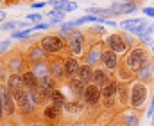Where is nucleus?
<instances>
[{
	"mask_svg": "<svg viewBox=\"0 0 154 126\" xmlns=\"http://www.w3.org/2000/svg\"><path fill=\"white\" fill-rule=\"evenodd\" d=\"M147 97H149V85L142 83V81H131L129 88V108L143 112L145 105H147Z\"/></svg>",
	"mask_w": 154,
	"mask_h": 126,
	"instance_id": "nucleus-6",
	"label": "nucleus"
},
{
	"mask_svg": "<svg viewBox=\"0 0 154 126\" xmlns=\"http://www.w3.org/2000/svg\"><path fill=\"white\" fill-rule=\"evenodd\" d=\"M116 121L122 123L125 126H140V121H142V112L138 110H133V108H127L120 114H116Z\"/></svg>",
	"mask_w": 154,
	"mask_h": 126,
	"instance_id": "nucleus-16",
	"label": "nucleus"
},
{
	"mask_svg": "<svg viewBox=\"0 0 154 126\" xmlns=\"http://www.w3.org/2000/svg\"><path fill=\"white\" fill-rule=\"evenodd\" d=\"M109 126H125V124H122V123H118V121L115 119V121H113V123H111Z\"/></svg>",
	"mask_w": 154,
	"mask_h": 126,
	"instance_id": "nucleus-41",
	"label": "nucleus"
},
{
	"mask_svg": "<svg viewBox=\"0 0 154 126\" xmlns=\"http://www.w3.org/2000/svg\"><path fill=\"white\" fill-rule=\"evenodd\" d=\"M129 88L131 83H125V81H120L118 85V92H116V114L124 112L129 108Z\"/></svg>",
	"mask_w": 154,
	"mask_h": 126,
	"instance_id": "nucleus-15",
	"label": "nucleus"
},
{
	"mask_svg": "<svg viewBox=\"0 0 154 126\" xmlns=\"http://www.w3.org/2000/svg\"><path fill=\"white\" fill-rule=\"evenodd\" d=\"M7 78H9V70H7V67L4 65V61L0 60V83H5Z\"/></svg>",
	"mask_w": 154,
	"mask_h": 126,
	"instance_id": "nucleus-32",
	"label": "nucleus"
},
{
	"mask_svg": "<svg viewBox=\"0 0 154 126\" xmlns=\"http://www.w3.org/2000/svg\"><path fill=\"white\" fill-rule=\"evenodd\" d=\"M38 42L50 58H63L65 60V58L70 56L66 38L59 33H45V34L39 36Z\"/></svg>",
	"mask_w": 154,
	"mask_h": 126,
	"instance_id": "nucleus-2",
	"label": "nucleus"
},
{
	"mask_svg": "<svg viewBox=\"0 0 154 126\" xmlns=\"http://www.w3.org/2000/svg\"><path fill=\"white\" fill-rule=\"evenodd\" d=\"M104 45L108 49H111L113 52H116L120 58L133 47L136 45V40H133L127 33H111V34H106L104 36Z\"/></svg>",
	"mask_w": 154,
	"mask_h": 126,
	"instance_id": "nucleus-4",
	"label": "nucleus"
},
{
	"mask_svg": "<svg viewBox=\"0 0 154 126\" xmlns=\"http://www.w3.org/2000/svg\"><path fill=\"white\" fill-rule=\"evenodd\" d=\"M149 61H151V54H149L147 47L142 45V43L133 45V47L120 58V67H118V70L115 72L116 79H118V81H125V83L134 81L138 70H140L143 65H147Z\"/></svg>",
	"mask_w": 154,
	"mask_h": 126,
	"instance_id": "nucleus-1",
	"label": "nucleus"
},
{
	"mask_svg": "<svg viewBox=\"0 0 154 126\" xmlns=\"http://www.w3.org/2000/svg\"><path fill=\"white\" fill-rule=\"evenodd\" d=\"M48 27H52L48 22H41V24H34V25H32V31H45V29H48Z\"/></svg>",
	"mask_w": 154,
	"mask_h": 126,
	"instance_id": "nucleus-35",
	"label": "nucleus"
},
{
	"mask_svg": "<svg viewBox=\"0 0 154 126\" xmlns=\"http://www.w3.org/2000/svg\"><path fill=\"white\" fill-rule=\"evenodd\" d=\"M0 31H4V33H14V31H18V20H7V22H4L2 25H0Z\"/></svg>",
	"mask_w": 154,
	"mask_h": 126,
	"instance_id": "nucleus-29",
	"label": "nucleus"
},
{
	"mask_svg": "<svg viewBox=\"0 0 154 126\" xmlns=\"http://www.w3.org/2000/svg\"><path fill=\"white\" fill-rule=\"evenodd\" d=\"M43 16H47V15H41V13H31V15H27V16H25V20H29V22H36V24H41V22H43Z\"/></svg>",
	"mask_w": 154,
	"mask_h": 126,
	"instance_id": "nucleus-31",
	"label": "nucleus"
},
{
	"mask_svg": "<svg viewBox=\"0 0 154 126\" xmlns=\"http://www.w3.org/2000/svg\"><path fill=\"white\" fill-rule=\"evenodd\" d=\"M48 69H50V76L59 85L66 83V72H65V61H63V58H50L48 60Z\"/></svg>",
	"mask_w": 154,
	"mask_h": 126,
	"instance_id": "nucleus-14",
	"label": "nucleus"
},
{
	"mask_svg": "<svg viewBox=\"0 0 154 126\" xmlns=\"http://www.w3.org/2000/svg\"><path fill=\"white\" fill-rule=\"evenodd\" d=\"M7 5H9L7 0H0V9H2V7H7Z\"/></svg>",
	"mask_w": 154,
	"mask_h": 126,
	"instance_id": "nucleus-39",
	"label": "nucleus"
},
{
	"mask_svg": "<svg viewBox=\"0 0 154 126\" xmlns=\"http://www.w3.org/2000/svg\"><path fill=\"white\" fill-rule=\"evenodd\" d=\"M102 49H104V42L93 43V45H91V47L86 50V54L82 56L81 63H86V65H90V67H93V69L100 67V60H102Z\"/></svg>",
	"mask_w": 154,
	"mask_h": 126,
	"instance_id": "nucleus-11",
	"label": "nucleus"
},
{
	"mask_svg": "<svg viewBox=\"0 0 154 126\" xmlns=\"http://www.w3.org/2000/svg\"><path fill=\"white\" fill-rule=\"evenodd\" d=\"M152 76H154V69H152V58H151V61H149L147 65H143V67L138 70L136 81H142V83L149 85L151 81H152Z\"/></svg>",
	"mask_w": 154,
	"mask_h": 126,
	"instance_id": "nucleus-19",
	"label": "nucleus"
},
{
	"mask_svg": "<svg viewBox=\"0 0 154 126\" xmlns=\"http://www.w3.org/2000/svg\"><path fill=\"white\" fill-rule=\"evenodd\" d=\"M0 60L7 67L9 74H23L25 70H29V61H27L25 52H23V49L20 45L11 47Z\"/></svg>",
	"mask_w": 154,
	"mask_h": 126,
	"instance_id": "nucleus-3",
	"label": "nucleus"
},
{
	"mask_svg": "<svg viewBox=\"0 0 154 126\" xmlns=\"http://www.w3.org/2000/svg\"><path fill=\"white\" fill-rule=\"evenodd\" d=\"M47 5V2H31V7L32 9H41V7H45Z\"/></svg>",
	"mask_w": 154,
	"mask_h": 126,
	"instance_id": "nucleus-36",
	"label": "nucleus"
},
{
	"mask_svg": "<svg viewBox=\"0 0 154 126\" xmlns=\"http://www.w3.org/2000/svg\"><path fill=\"white\" fill-rule=\"evenodd\" d=\"M75 9H77V2H72V0H70V2L61 9V11H63V13H74Z\"/></svg>",
	"mask_w": 154,
	"mask_h": 126,
	"instance_id": "nucleus-34",
	"label": "nucleus"
},
{
	"mask_svg": "<svg viewBox=\"0 0 154 126\" xmlns=\"http://www.w3.org/2000/svg\"><path fill=\"white\" fill-rule=\"evenodd\" d=\"M86 13L93 15V16H99V18H104V20H111L113 16H116L109 7H88Z\"/></svg>",
	"mask_w": 154,
	"mask_h": 126,
	"instance_id": "nucleus-21",
	"label": "nucleus"
},
{
	"mask_svg": "<svg viewBox=\"0 0 154 126\" xmlns=\"http://www.w3.org/2000/svg\"><path fill=\"white\" fill-rule=\"evenodd\" d=\"M5 86H7V90H9L13 95H14L16 92H20V90H23L25 85H23L22 74H9V78H7V81H5Z\"/></svg>",
	"mask_w": 154,
	"mask_h": 126,
	"instance_id": "nucleus-18",
	"label": "nucleus"
},
{
	"mask_svg": "<svg viewBox=\"0 0 154 126\" xmlns=\"http://www.w3.org/2000/svg\"><path fill=\"white\" fill-rule=\"evenodd\" d=\"M86 86L88 85L84 83V81H81L79 78H72V79H68L65 85H61V90L65 92L66 99H81V101H84Z\"/></svg>",
	"mask_w": 154,
	"mask_h": 126,
	"instance_id": "nucleus-8",
	"label": "nucleus"
},
{
	"mask_svg": "<svg viewBox=\"0 0 154 126\" xmlns=\"http://www.w3.org/2000/svg\"><path fill=\"white\" fill-rule=\"evenodd\" d=\"M113 74L109 72V70H106L104 67H97L95 70H93V83L97 85V86H104V85L109 81V78H111Z\"/></svg>",
	"mask_w": 154,
	"mask_h": 126,
	"instance_id": "nucleus-20",
	"label": "nucleus"
},
{
	"mask_svg": "<svg viewBox=\"0 0 154 126\" xmlns=\"http://www.w3.org/2000/svg\"><path fill=\"white\" fill-rule=\"evenodd\" d=\"M11 47H13L11 38H9V40H2V42H0V58H2V56H4V54H5Z\"/></svg>",
	"mask_w": 154,
	"mask_h": 126,
	"instance_id": "nucleus-33",
	"label": "nucleus"
},
{
	"mask_svg": "<svg viewBox=\"0 0 154 126\" xmlns=\"http://www.w3.org/2000/svg\"><path fill=\"white\" fill-rule=\"evenodd\" d=\"M47 16H48V24L54 27V25H61L63 24V20L66 18V13L59 11V9H50Z\"/></svg>",
	"mask_w": 154,
	"mask_h": 126,
	"instance_id": "nucleus-25",
	"label": "nucleus"
},
{
	"mask_svg": "<svg viewBox=\"0 0 154 126\" xmlns=\"http://www.w3.org/2000/svg\"><path fill=\"white\" fill-rule=\"evenodd\" d=\"M140 2L142 0H120V2H113L109 5V9L115 13L116 16H124V15H129V13L138 11Z\"/></svg>",
	"mask_w": 154,
	"mask_h": 126,
	"instance_id": "nucleus-13",
	"label": "nucleus"
},
{
	"mask_svg": "<svg viewBox=\"0 0 154 126\" xmlns=\"http://www.w3.org/2000/svg\"><path fill=\"white\" fill-rule=\"evenodd\" d=\"M22 78H23V85H25V88H27V90H32V88L39 86V79L32 74V70H31V69H29V70H25V72L22 74Z\"/></svg>",
	"mask_w": 154,
	"mask_h": 126,
	"instance_id": "nucleus-26",
	"label": "nucleus"
},
{
	"mask_svg": "<svg viewBox=\"0 0 154 126\" xmlns=\"http://www.w3.org/2000/svg\"><path fill=\"white\" fill-rule=\"evenodd\" d=\"M50 103H52L54 106H57V108H63V106H65V103H66V95H65V92L61 90V86L56 88L54 92H50Z\"/></svg>",
	"mask_w": 154,
	"mask_h": 126,
	"instance_id": "nucleus-24",
	"label": "nucleus"
},
{
	"mask_svg": "<svg viewBox=\"0 0 154 126\" xmlns=\"http://www.w3.org/2000/svg\"><path fill=\"white\" fill-rule=\"evenodd\" d=\"M22 49L25 52V58H27L29 65L31 63H39V61H48L50 60V56L43 50V47L39 45V42H34V43H31V45H27V47H22Z\"/></svg>",
	"mask_w": 154,
	"mask_h": 126,
	"instance_id": "nucleus-10",
	"label": "nucleus"
},
{
	"mask_svg": "<svg viewBox=\"0 0 154 126\" xmlns=\"http://www.w3.org/2000/svg\"><path fill=\"white\" fill-rule=\"evenodd\" d=\"M68 2H70V0H48V2H47V5H50L52 9H59V11H61Z\"/></svg>",
	"mask_w": 154,
	"mask_h": 126,
	"instance_id": "nucleus-30",
	"label": "nucleus"
},
{
	"mask_svg": "<svg viewBox=\"0 0 154 126\" xmlns=\"http://www.w3.org/2000/svg\"><path fill=\"white\" fill-rule=\"evenodd\" d=\"M7 2H9V5H16L18 2H23V0H7Z\"/></svg>",
	"mask_w": 154,
	"mask_h": 126,
	"instance_id": "nucleus-40",
	"label": "nucleus"
},
{
	"mask_svg": "<svg viewBox=\"0 0 154 126\" xmlns=\"http://www.w3.org/2000/svg\"><path fill=\"white\" fill-rule=\"evenodd\" d=\"M39 86H41V88H45L47 92H54V90H56V88H59L61 85H59L54 78H52V76H50V74H48V76H43V78L39 79Z\"/></svg>",
	"mask_w": 154,
	"mask_h": 126,
	"instance_id": "nucleus-27",
	"label": "nucleus"
},
{
	"mask_svg": "<svg viewBox=\"0 0 154 126\" xmlns=\"http://www.w3.org/2000/svg\"><path fill=\"white\" fill-rule=\"evenodd\" d=\"M151 50H152V56H154V40H152V43H151Z\"/></svg>",
	"mask_w": 154,
	"mask_h": 126,
	"instance_id": "nucleus-42",
	"label": "nucleus"
},
{
	"mask_svg": "<svg viewBox=\"0 0 154 126\" xmlns=\"http://www.w3.org/2000/svg\"><path fill=\"white\" fill-rule=\"evenodd\" d=\"M151 29H152V33H154V22H152V24H151Z\"/></svg>",
	"mask_w": 154,
	"mask_h": 126,
	"instance_id": "nucleus-43",
	"label": "nucleus"
},
{
	"mask_svg": "<svg viewBox=\"0 0 154 126\" xmlns=\"http://www.w3.org/2000/svg\"><path fill=\"white\" fill-rule=\"evenodd\" d=\"M4 22H7V15L4 9H0V24H4Z\"/></svg>",
	"mask_w": 154,
	"mask_h": 126,
	"instance_id": "nucleus-38",
	"label": "nucleus"
},
{
	"mask_svg": "<svg viewBox=\"0 0 154 126\" xmlns=\"http://www.w3.org/2000/svg\"><path fill=\"white\" fill-rule=\"evenodd\" d=\"M29 69L32 70V74L41 79L43 76H48L50 74V69H48V61H39V63H31L29 65Z\"/></svg>",
	"mask_w": 154,
	"mask_h": 126,
	"instance_id": "nucleus-22",
	"label": "nucleus"
},
{
	"mask_svg": "<svg viewBox=\"0 0 154 126\" xmlns=\"http://www.w3.org/2000/svg\"><path fill=\"white\" fill-rule=\"evenodd\" d=\"M143 15L151 16V18L154 20V7H143Z\"/></svg>",
	"mask_w": 154,
	"mask_h": 126,
	"instance_id": "nucleus-37",
	"label": "nucleus"
},
{
	"mask_svg": "<svg viewBox=\"0 0 154 126\" xmlns=\"http://www.w3.org/2000/svg\"><path fill=\"white\" fill-rule=\"evenodd\" d=\"M118 85L120 81L116 79V76L113 74L109 78V81L100 88V108L102 112H115L116 114V92H118Z\"/></svg>",
	"mask_w": 154,
	"mask_h": 126,
	"instance_id": "nucleus-5",
	"label": "nucleus"
},
{
	"mask_svg": "<svg viewBox=\"0 0 154 126\" xmlns=\"http://www.w3.org/2000/svg\"><path fill=\"white\" fill-rule=\"evenodd\" d=\"M31 33H32V27L31 29H18V31H14V33H11V40H25V38H29L31 36Z\"/></svg>",
	"mask_w": 154,
	"mask_h": 126,
	"instance_id": "nucleus-28",
	"label": "nucleus"
},
{
	"mask_svg": "<svg viewBox=\"0 0 154 126\" xmlns=\"http://www.w3.org/2000/svg\"><path fill=\"white\" fill-rule=\"evenodd\" d=\"M93 67H90V65H86V63H81V69H79V74H77V78L81 79V81H84L86 85L93 83Z\"/></svg>",
	"mask_w": 154,
	"mask_h": 126,
	"instance_id": "nucleus-23",
	"label": "nucleus"
},
{
	"mask_svg": "<svg viewBox=\"0 0 154 126\" xmlns=\"http://www.w3.org/2000/svg\"><path fill=\"white\" fill-rule=\"evenodd\" d=\"M149 25H151V24H147L145 18H131V20H122V22L118 24V27H120L124 33H131V34H134L136 38H138L140 34H143Z\"/></svg>",
	"mask_w": 154,
	"mask_h": 126,
	"instance_id": "nucleus-9",
	"label": "nucleus"
},
{
	"mask_svg": "<svg viewBox=\"0 0 154 126\" xmlns=\"http://www.w3.org/2000/svg\"><path fill=\"white\" fill-rule=\"evenodd\" d=\"M100 67H104L106 70H109L111 74H115L116 70H118V67H120V56L113 52L111 49H108L106 45H104V49H102V60H100Z\"/></svg>",
	"mask_w": 154,
	"mask_h": 126,
	"instance_id": "nucleus-12",
	"label": "nucleus"
},
{
	"mask_svg": "<svg viewBox=\"0 0 154 126\" xmlns=\"http://www.w3.org/2000/svg\"><path fill=\"white\" fill-rule=\"evenodd\" d=\"M41 126H65V112L63 108L48 103L41 110Z\"/></svg>",
	"mask_w": 154,
	"mask_h": 126,
	"instance_id": "nucleus-7",
	"label": "nucleus"
},
{
	"mask_svg": "<svg viewBox=\"0 0 154 126\" xmlns=\"http://www.w3.org/2000/svg\"><path fill=\"white\" fill-rule=\"evenodd\" d=\"M65 61V72H66V81L72 79V78H77L79 74V69H81V60H77L74 56H68L63 60Z\"/></svg>",
	"mask_w": 154,
	"mask_h": 126,
	"instance_id": "nucleus-17",
	"label": "nucleus"
}]
</instances>
